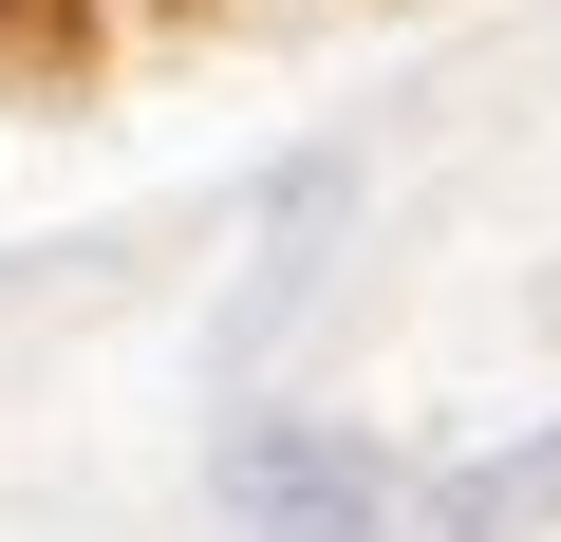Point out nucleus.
I'll use <instances>...</instances> for the list:
<instances>
[{"label":"nucleus","mask_w":561,"mask_h":542,"mask_svg":"<svg viewBox=\"0 0 561 542\" xmlns=\"http://www.w3.org/2000/svg\"><path fill=\"white\" fill-rule=\"evenodd\" d=\"M225 505H243L262 542H356V505H375V468H337L319 430H243V449H225Z\"/></svg>","instance_id":"1"}]
</instances>
